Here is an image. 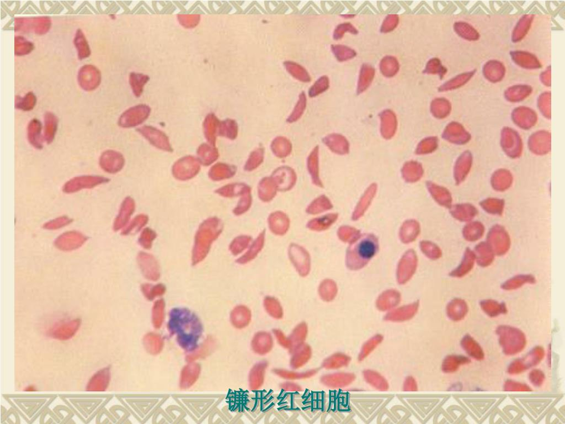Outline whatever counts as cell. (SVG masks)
<instances>
[{
  "mask_svg": "<svg viewBox=\"0 0 565 424\" xmlns=\"http://www.w3.org/2000/svg\"><path fill=\"white\" fill-rule=\"evenodd\" d=\"M168 328L171 332L176 335L178 343L183 349L193 351L198 348L202 327L197 316L191 311L184 308L172 309Z\"/></svg>",
  "mask_w": 565,
  "mask_h": 424,
  "instance_id": "1",
  "label": "cell"
},
{
  "mask_svg": "<svg viewBox=\"0 0 565 424\" xmlns=\"http://www.w3.org/2000/svg\"><path fill=\"white\" fill-rule=\"evenodd\" d=\"M379 242L373 234H361L352 242L347 250V264L351 270H360L377 254Z\"/></svg>",
  "mask_w": 565,
  "mask_h": 424,
  "instance_id": "2",
  "label": "cell"
},
{
  "mask_svg": "<svg viewBox=\"0 0 565 424\" xmlns=\"http://www.w3.org/2000/svg\"><path fill=\"white\" fill-rule=\"evenodd\" d=\"M251 346L252 350L256 354L260 356L267 355L274 348V337L267 331H258L252 338Z\"/></svg>",
  "mask_w": 565,
  "mask_h": 424,
  "instance_id": "3",
  "label": "cell"
},
{
  "mask_svg": "<svg viewBox=\"0 0 565 424\" xmlns=\"http://www.w3.org/2000/svg\"><path fill=\"white\" fill-rule=\"evenodd\" d=\"M291 357L290 366L292 369H298L303 367L310 360L312 355L311 347L307 343H303L289 351Z\"/></svg>",
  "mask_w": 565,
  "mask_h": 424,
  "instance_id": "4",
  "label": "cell"
},
{
  "mask_svg": "<svg viewBox=\"0 0 565 424\" xmlns=\"http://www.w3.org/2000/svg\"><path fill=\"white\" fill-rule=\"evenodd\" d=\"M355 379L356 376L354 374L337 373L322 376L320 381L326 387L339 389L349 386Z\"/></svg>",
  "mask_w": 565,
  "mask_h": 424,
  "instance_id": "5",
  "label": "cell"
},
{
  "mask_svg": "<svg viewBox=\"0 0 565 424\" xmlns=\"http://www.w3.org/2000/svg\"><path fill=\"white\" fill-rule=\"evenodd\" d=\"M268 366L267 361H262L252 367L249 376V387L251 390L256 391L262 388Z\"/></svg>",
  "mask_w": 565,
  "mask_h": 424,
  "instance_id": "6",
  "label": "cell"
},
{
  "mask_svg": "<svg viewBox=\"0 0 565 424\" xmlns=\"http://www.w3.org/2000/svg\"><path fill=\"white\" fill-rule=\"evenodd\" d=\"M318 372L317 369H312L303 373H298L284 369L276 368L273 370L274 374L288 381H295L310 379L314 376Z\"/></svg>",
  "mask_w": 565,
  "mask_h": 424,
  "instance_id": "7",
  "label": "cell"
},
{
  "mask_svg": "<svg viewBox=\"0 0 565 424\" xmlns=\"http://www.w3.org/2000/svg\"><path fill=\"white\" fill-rule=\"evenodd\" d=\"M351 361V357L343 353H336L324 360L322 367L327 369H337L346 367Z\"/></svg>",
  "mask_w": 565,
  "mask_h": 424,
  "instance_id": "8",
  "label": "cell"
},
{
  "mask_svg": "<svg viewBox=\"0 0 565 424\" xmlns=\"http://www.w3.org/2000/svg\"><path fill=\"white\" fill-rule=\"evenodd\" d=\"M363 377L370 385L377 389L387 390L389 389V384L386 379L375 370L370 369L364 370Z\"/></svg>",
  "mask_w": 565,
  "mask_h": 424,
  "instance_id": "9",
  "label": "cell"
},
{
  "mask_svg": "<svg viewBox=\"0 0 565 424\" xmlns=\"http://www.w3.org/2000/svg\"><path fill=\"white\" fill-rule=\"evenodd\" d=\"M308 334V327L307 324L305 323H302L298 324V326L292 330L291 334L289 336L292 344V348L290 350L299 346V344L304 343L306 339L307 338Z\"/></svg>",
  "mask_w": 565,
  "mask_h": 424,
  "instance_id": "10",
  "label": "cell"
},
{
  "mask_svg": "<svg viewBox=\"0 0 565 424\" xmlns=\"http://www.w3.org/2000/svg\"><path fill=\"white\" fill-rule=\"evenodd\" d=\"M284 65L290 74L299 81L303 82H309L311 81L309 73L301 65L291 62H285Z\"/></svg>",
  "mask_w": 565,
  "mask_h": 424,
  "instance_id": "11",
  "label": "cell"
},
{
  "mask_svg": "<svg viewBox=\"0 0 565 424\" xmlns=\"http://www.w3.org/2000/svg\"><path fill=\"white\" fill-rule=\"evenodd\" d=\"M234 316L233 323L236 328L243 329L247 328L251 320L250 310L246 307H240L236 309Z\"/></svg>",
  "mask_w": 565,
  "mask_h": 424,
  "instance_id": "12",
  "label": "cell"
},
{
  "mask_svg": "<svg viewBox=\"0 0 565 424\" xmlns=\"http://www.w3.org/2000/svg\"><path fill=\"white\" fill-rule=\"evenodd\" d=\"M383 340V336L380 334H376L370 338L369 340L363 344L360 355H359L358 356V360L362 361L364 360L365 358L372 353V351L375 350Z\"/></svg>",
  "mask_w": 565,
  "mask_h": 424,
  "instance_id": "13",
  "label": "cell"
},
{
  "mask_svg": "<svg viewBox=\"0 0 565 424\" xmlns=\"http://www.w3.org/2000/svg\"><path fill=\"white\" fill-rule=\"evenodd\" d=\"M264 307L268 314L275 319H281L283 317V312L281 304L274 298H266L264 301Z\"/></svg>",
  "mask_w": 565,
  "mask_h": 424,
  "instance_id": "14",
  "label": "cell"
},
{
  "mask_svg": "<svg viewBox=\"0 0 565 424\" xmlns=\"http://www.w3.org/2000/svg\"><path fill=\"white\" fill-rule=\"evenodd\" d=\"M329 87V79L327 76L318 78L309 90L310 97H315L327 90Z\"/></svg>",
  "mask_w": 565,
  "mask_h": 424,
  "instance_id": "15",
  "label": "cell"
},
{
  "mask_svg": "<svg viewBox=\"0 0 565 424\" xmlns=\"http://www.w3.org/2000/svg\"><path fill=\"white\" fill-rule=\"evenodd\" d=\"M273 334L280 346L289 351L291 349L292 344L289 336H286L281 330L274 329L273 330Z\"/></svg>",
  "mask_w": 565,
  "mask_h": 424,
  "instance_id": "16",
  "label": "cell"
},
{
  "mask_svg": "<svg viewBox=\"0 0 565 424\" xmlns=\"http://www.w3.org/2000/svg\"><path fill=\"white\" fill-rule=\"evenodd\" d=\"M148 81V77L147 76L141 74H134L132 77V85L133 86V89L134 92L138 95H140L142 92L143 86Z\"/></svg>",
  "mask_w": 565,
  "mask_h": 424,
  "instance_id": "17",
  "label": "cell"
},
{
  "mask_svg": "<svg viewBox=\"0 0 565 424\" xmlns=\"http://www.w3.org/2000/svg\"><path fill=\"white\" fill-rule=\"evenodd\" d=\"M282 389L289 392H298L302 391V387L293 382L287 381L282 383L280 386Z\"/></svg>",
  "mask_w": 565,
  "mask_h": 424,
  "instance_id": "18",
  "label": "cell"
},
{
  "mask_svg": "<svg viewBox=\"0 0 565 424\" xmlns=\"http://www.w3.org/2000/svg\"><path fill=\"white\" fill-rule=\"evenodd\" d=\"M417 388V383L413 377H408L405 380L403 383V390L405 391H416Z\"/></svg>",
  "mask_w": 565,
  "mask_h": 424,
  "instance_id": "19",
  "label": "cell"
}]
</instances>
